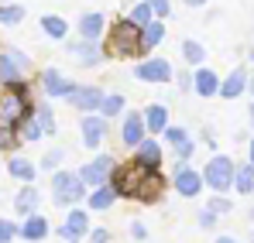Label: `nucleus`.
Segmentation results:
<instances>
[{"label":"nucleus","mask_w":254,"mask_h":243,"mask_svg":"<svg viewBox=\"0 0 254 243\" xmlns=\"http://www.w3.org/2000/svg\"><path fill=\"white\" fill-rule=\"evenodd\" d=\"M110 189L121 199H137V202H158L165 192V178L158 168L134 161V164H121L117 171H110Z\"/></svg>","instance_id":"f257e3e1"},{"label":"nucleus","mask_w":254,"mask_h":243,"mask_svg":"<svg viewBox=\"0 0 254 243\" xmlns=\"http://www.w3.org/2000/svg\"><path fill=\"white\" fill-rule=\"evenodd\" d=\"M31 103H28V86L24 82H10L7 93H0V127L14 130L24 117H31Z\"/></svg>","instance_id":"f03ea898"},{"label":"nucleus","mask_w":254,"mask_h":243,"mask_svg":"<svg viewBox=\"0 0 254 243\" xmlns=\"http://www.w3.org/2000/svg\"><path fill=\"white\" fill-rule=\"evenodd\" d=\"M141 28L134 21H117L114 31H110V41H107V55H124V58H134L141 55Z\"/></svg>","instance_id":"7ed1b4c3"},{"label":"nucleus","mask_w":254,"mask_h":243,"mask_svg":"<svg viewBox=\"0 0 254 243\" xmlns=\"http://www.w3.org/2000/svg\"><path fill=\"white\" fill-rule=\"evenodd\" d=\"M234 171H237V164L230 161L227 154H216V158L203 168V185H210L216 192H227V189L234 185Z\"/></svg>","instance_id":"20e7f679"},{"label":"nucleus","mask_w":254,"mask_h":243,"mask_svg":"<svg viewBox=\"0 0 254 243\" xmlns=\"http://www.w3.org/2000/svg\"><path fill=\"white\" fill-rule=\"evenodd\" d=\"M52 189H55V202H59V205H72V202H79V199H83V182H79V175L55 171Z\"/></svg>","instance_id":"39448f33"},{"label":"nucleus","mask_w":254,"mask_h":243,"mask_svg":"<svg viewBox=\"0 0 254 243\" xmlns=\"http://www.w3.org/2000/svg\"><path fill=\"white\" fill-rule=\"evenodd\" d=\"M110 171H114V158H107V154H100L96 161H89L86 168H79V182L83 185H107V178H110Z\"/></svg>","instance_id":"423d86ee"},{"label":"nucleus","mask_w":254,"mask_h":243,"mask_svg":"<svg viewBox=\"0 0 254 243\" xmlns=\"http://www.w3.org/2000/svg\"><path fill=\"white\" fill-rule=\"evenodd\" d=\"M28 69V58L21 51H0V82L10 86V82H21V72Z\"/></svg>","instance_id":"0eeeda50"},{"label":"nucleus","mask_w":254,"mask_h":243,"mask_svg":"<svg viewBox=\"0 0 254 243\" xmlns=\"http://www.w3.org/2000/svg\"><path fill=\"white\" fill-rule=\"evenodd\" d=\"M134 76L144 82H169L172 79V65L165 58H148V62H141L137 69H134Z\"/></svg>","instance_id":"6e6552de"},{"label":"nucleus","mask_w":254,"mask_h":243,"mask_svg":"<svg viewBox=\"0 0 254 243\" xmlns=\"http://www.w3.org/2000/svg\"><path fill=\"white\" fill-rule=\"evenodd\" d=\"M100 99H103V93L96 86H72V93H69V103L76 110H86V113L100 110Z\"/></svg>","instance_id":"1a4fd4ad"},{"label":"nucleus","mask_w":254,"mask_h":243,"mask_svg":"<svg viewBox=\"0 0 254 243\" xmlns=\"http://www.w3.org/2000/svg\"><path fill=\"white\" fill-rule=\"evenodd\" d=\"M199 189H203V175L196 171V168H179V175H175V192H182V195H199Z\"/></svg>","instance_id":"9d476101"},{"label":"nucleus","mask_w":254,"mask_h":243,"mask_svg":"<svg viewBox=\"0 0 254 243\" xmlns=\"http://www.w3.org/2000/svg\"><path fill=\"white\" fill-rule=\"evenodd\" d=\"M86 223H89V216H86L83 209H76V212H69V219L59 226V233H62L65 240H79V237H86Z\"/></svg>","instance_id":"9b49d317"},{"label":"nucleus","mask_w":254,"mask_h":243,"mask_svg":"<svg viewBox=\"0 0 254 243\" xmlns=\"http://www.w3.org/2000/svg\"><path fill=\"white\" fill-rule=\"evenodd\" d=\"M42 86L48 96H69L72 93V82L62 79V72H55V69H45L42 72Z\"/></svg>","instance_id":"f8f14e48"},{"label":"nucleus","mask_w":254,"mask_h":243,"mask_svg":"<svg viewBox=\"0 0 254 243\" xmlns=\"http://www.w3.org/2000/svg\"><path fill=\"white\" fill-rule=\"evenodd\" d=\"M121 137H124V144H130V147H137V144L144 141V120H141V113H130V117L124 120Z\"/></svg>","instance_id":"ddd939ff"},{"label":"nucleus","mask_w":254,"mask_h":243,"mask_svg":"<svg viewBox=\"0 0 254 243\" xmlns=\"http://www.w3.org/2000/svg\"><path fill=\"white\" fill-rule=\"evenodd\" d=\"M244 86H248V72H244V69H234V72L227 76V82H223L216 93H220L223 99H234V96H241V93H244Z\"/></svg>","instance_id":"4468645a"},{"label":"nucleus","mask_w":254,"mask_h":243,"mask_svg":"<svg viewBox=\"0 0 254 243\" xmlns=\"http://www.w3.org/2000/svg\"><path fill=\"white\" fill-rule=\"evenodd\" d=\"M165 141L175 147L179 158H189V154H192V141H189L186 130H179V127H165Z\"/></svg>","instance_id":"2eb2a0df"},{"label":"nucleus","mask_w":254,"mask_h":243,"mask_svg":"<svg viewBox=\"0 0 254 243\" xmlns=\"http://www.w3.org/2000/svg\"><path fill=\"white\" fill-rule=\"evenodd\" d=\"M103 117H83V137L89 147H100L103 144Z\"/></svg>","instance_id":"dca6fc26"},{"label":"nucleus","mask_w":254,"mask_h":243,"mask_svg":"<svg viewBox=\"0 0 254 243\" xmlns=\"http://www.w3.org/2000/svg\"><path fill=\"white\" fill-rule=\"evenodd\" d=\"M17 233H21L24 240H45V237H48V223H45L42 216H35V212H31V216H28V223H24Z\"/></svg>","instance_id":"f3484780"},{"label":"nucleus","mask_w":254,"mask_h":243,"mask_svg":"<svg viewBox=\"0 0 254 243\" xmlns=\"http://www.w3.org/2000/svg\"><path fill=\"white\" fill-rule=\"evenodd\" d=\"M137 161L148 164V168H158V164H162V147H158L155 141H141V144H137Z\"/></svg>","instance_id":"a211bd4d"},{"label":"nucleus","mask_w":254,"mask_h":243,"mask_svg":"<svg viewBox=\"0 0 254 243\" xmlns=\"http://www.w3.org/2000/svg\"><path fill=\"white\" fill-rule=\"evenodd\" d=\"M192 86H196V93H199V96H213V93L220 89V79L213 76L210 69H196V79H192Z\"/></svg>","instance_id":"6ab92c4d"},{"label":"nucleus","mask_w":254,"mask_h":243,"mask_svg":"<svg viewBox=\"0 0 254 243\" xmlns=\"http://www.w3.org/2000/svg\"><path fill=\"white\" fill-rule=\"evenodd\" d=\"M141 120L148 123V130H165V127H169V110H165V106H148V110L141 113Z\"/></svg>","instance_id":"aec40b11"},{"label":"nucleus","mask_w":254,"mask_h":243,"mask_svg":"<svg viewBox=\"0 0 254 243\" xmlns=\"http://www.w3.org/2000/svg\"><path fill=\"white\" fill-rule=\"evenodd\" d=\"M162 38H165V28H162L158 21H148V24L141 28V48H144V51H148V48H155Z\"/></svg>","instance_id":"412c9836"},{"label":"nucleus","mask_w":254,"mask_h":243,"mask_svg":"<svg viewBox=\"0 0 254 243\" xmlns=\"http://www.w3.org/2000/svg\"><path fill=\"white\" fill-rule=\"evenodd\" d=\"M79 31H83L86 41H96V38H100V31H103V17H100V14H83Z\"/></svg>","instance_id":"4be33fe9"},{"label":"nucleus","mask_w":254,"mask_h":243,"mask_svg":"<svg viewBox=\"0 0 254 243\" xmlns=\"http://www.w3.org/2000/svg\"><path fill=\"white\" fill-rule=\"evenodd\" d=\"M14 205H17V212H24V216H31V212H35V205H38V189H35V185H28V189H21V195L14 199Z\"/></svg>","instance_id":"5701e85b"},{"label":"nucleus","mask_w":254,"mask_h":243,"mask_svg":"<svg viewBox=\"0 0 254 243\" xmlns=\"http://www.w3.org/2000/svg\"><path fill=\"white\" fill-rule=\"evenodd\" d=\"M234 185H237L244 195H251L254 192V164H244V168L234 171Z\"/></svg>","instance_id":"b1692460"},{"label":"nucleus","mask_w":254,"mask_h":243,"mask_svg":"<svg viewBox=\"0 0 254 243\" xmlns=\"http://www.w3.org/2000/svg\"><path fill=\"white\" fill-rule=\"evenodd\" d=\"M7 171H10L14 178H21V182H35V175H38V171H35V164H31V161H24V158H14Z\"/></svg>","instance_id":"393cba45"},{"label":"nucleus","mask_w":254,"mask_h":243,"mask_svg":"<svg viewBox=\"0 0 254 243\" xmlns=\"http://www.w3.org/2000/svg\"><path fill=\"white\" fill-rule=\"evenodd\" d=\"M117 195H114V189H107V185H96V192L89 195V209H110Z\"/></svg>","instance_id":"a878e982"},{"label":"nucleus","mask_w":254,"mask_h":243,"mask_svg":"<svg viewBox=\"0 0 254 243\" xmlns=\"http://www.w3.org/2000/svg\"><path fill=\"white\" fill-rule=\"evenodd\" d=\"M76 55H79L83 65H96V62H100V48H96L93 41H86V38H83V45H76Z\"/></svg>","instance_id":"bb28decb"},{"label":"nucleus","mask_w":254,"mask_h":243,"mask_svg":"<svg viewBox=\"0 0 254 243\" xmlns=\"http://www.w3.org/2000/svg\"><path fill=\"white\" fill-rule=\"evenodd\" d=\"M121 110H124V96H103L100 99V113L103 117H117Z\"/></svg>","instance_id":"cd10ccee"},{"label":"nucleus","mask_w":254,"mask_h":243,"mask_svg":"<svg viewBox=\"0 0 254 243\" xmlns=\"http://www.w3.org/2000/svg\"><path fill=\"white\" fill-rule=\"evenodd\" d=\"M42 28L48 31V35H52V38H62V35L69 31V28H65V21H62V17H55V14L42 17Z\"/></svg>","instance_id":"c85d7f7f"},{"label":"nucleus","mask_w":254,"mask_h":243,"mask_svg":"<svg viewBox=\"0 0 254 243\" xmlns=\"http://www.w3.org/2000/svg\"><path fill=\"white\" fill-rule=\"evenodd\" d=\"M24 130H21V137H24V141H31V144H35V141H38V137H42L45 130H42V123L35 120V113H31V117H24Z\"/></svg>","instance_id":"c756f323"},{"label":"nucleus","mask_w":254,"mask_h":243,"mask_svg":"<svg viewBox=\"0 0 254 243\" xmlns=\"http://www.w3.org/2000/svg\"><path fill=\"white\" fill-rule=\"evenodd\" d=\"M151 17H155V14H151V7H148V0H141V3H137V7L130 10V17H127V21H134L137 28H144V24H148Z\"/></svg>","instance_id":"7c9ffc66"},{"label":"nucleus","mask_w":254,"mask_h":243,"mask_svg":"<svg viewBox=\"0 0 254 243\" xmlns=\"http://www.w3.org/2000/svg\"><path fill=\"white\" fill-rule=\"evenodd\" d=\"M182 55H186L192 65H199V62H203V45H196V41H186V45H182Z\"/></svg>","instance_id":"2f4dec72"},{"label":"nucleus","mask_w":254,"mask_h":243,"mask_svg":"<svg viewBox=\"0 0 254 243\" xmlns=\"http://www.w3.org/2000/svg\"><path fill=\"white\" fill-rule=\"evenodd\" d=\"M24 17V7H0V24H17Z\"/></svg>","instance_id":"473e14b6"},{"label":"nucleus","mask_w":254,"mask_h":243,"mask_svg":"<svg viewBox=\"0 0 254 243\" xmlns=\"http://www.w3.org/2000/svg\"><path fill=\"white\" fill-rule=\"evenodd\" d=\"M148 7H151V14H158V17H165V14L172 10L169 0H148Z\"/></svg>","instance_id":"72a5a7b5"},{"label":"nucleus","mask_w":254,"mask_h":243,"mask_svg":"<svg viewBox=\"0 0 254 243\" xmlns=\"http://www.w3.org/2000/svg\"><path fill=\"white\" fill-rule=\"evenodd\" d=\"M10 237H17V226H14V223H7V219H0V243H7Z\"/></svg>","instance_id":"f704fd0d"},{"label":"nucleus","mask_w":254,"mask_h":243,"mask_svg":"<svg viewBox=\"0 0 254 243\" xmlns=\"http://www.w3.org/2000/svg\"><path fill=\"white\" fill-rule=\"evenodd\" d=\"M38 123H42V130L45 134H52V130H55V120H52V113H48V110H38Z\"/></svg>","instance_id":"c9c22d12"},{"label":"nucleus","mask_w":254,"mask_h":243,"mask_svg":"<svg viewBox=\"0 0 254 243\" xmlns=\"http://www.w3.org/2000/svg\"><path fill=\"white\" fill-rule=\"evenodd\" d=\"M3 147H17V137H14V130H3L0 127V151Z\"/></svg>","instance_id":"e433bc0d"},{"label":"nucleus","mask_w":254,"mask_h":243,"mask_svg":"<svg viewBox=\"0 0 254 243\" xmlns=\"http://www.w3.org/2000/svg\"><path fill=\"white\" fill-rule=\"evenodd\" d=\"M206 209H210L213 216H216V212H230V202H227V199H210V205H206Z\"/></svg>","instance_id":"4c0bfd02"},{"label":"nucleus","mask_w":254,"mask_h":243,"mask_svg":"<svg viewBox=\"0 0 254 243\" xmlns=\"http://www.w3.org/2000/svg\"><path fill=\"white\" fill-rule=\"evenodd\" d=\"M59 158H62L59 151H48V154H45V168H55V164H59Z\"/></svg>","instance_id":"58836bf2"},{"label":"nucleus","mask_w":254,"mask_h":243,"mask_svg":"<svg viewBox=\"0 0 254 243\" xmlns=\"http://www.w3.org/2000/svg\"><path fill=\"white\" fill-rule=\"evenodd\" d=\"M199 226H213V212H210V209L199 212Z\"/></svg>","instance_id":"ea45409f"},{"label":"nucleus","mask_w":254,"mask_h":243,"mask_svg":"<svg viewBox=\"0 0 254 243\" xmlns=\"http://www.w3.org/2000/svg\"><path fill=\"white\" fill-rule=\"evenodd\" d=\"M110 240V233H107V230H96V233H93V243H107Z\"/></svg>","instance_id":"a19ab883"},{"label":"nucleus","mask_w":254,"mask_h":243,"mask_svg":"<svg viewBox=\"0 0 254 243\" xmlns=\"http://www.w3.org/2000/svg\"><path fill=\"white\" fill-rule=\"evenodd\" d=\"M186 3H189V7H203L206 0H186Z\"/></svg>","instance_id":"79ce46f5"},{"label":"nucleus","mask_w":254,"mask_h":243,"mask_svg":"<svg viewBox=\"0 0 254 243\" xmlns=\"http://www.w3.org/2000/svg\"><path fill=\"white\" fill-rule=\"evenodd\" d=\"M216 243H237V240H227V237H223V240H216Z\"/></svg>","instance_id":"37998d69"},{"label":"nucleus","mask_w":254,"mask_h":243,"mask_svg":"<svg viewBox=\"0 0 254 243\" xmlns=\"http://www.w3.org/2000/svg\"><path fill=\"white\" fill-rule=\"evenodd\" d=\"M251 164H254V144H251Z\"/></svg>","instance_id":"c03bdc74"},{"label":"nucleus","mask_w":254,"mask_h":243,"mask_svg":"<svg viewBox=\"0 0 254 243\" xmlns=\"http://www.w3.org/2000/svg\"><path fill=\"white\" fill-rule=\"evenodd\" d=\"M251 123H254V106H251Z\"/></svg>","instance_id":"a18cd8bd"}]
</instances>
